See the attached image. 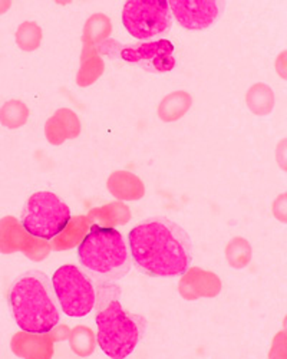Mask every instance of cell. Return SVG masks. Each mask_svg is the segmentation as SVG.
<instances>
[{
	"mask_svg": "<svg viewBox=\"0 0 287 359\" xmlns=\"http://www.w3.org/2000/svg\"><path fill=\"white\" fill-rule=\"evenodd\" d=\"M10 6H12V2H8V0H0V15L5 13Z\"/></svg>",
	"mask_w": 287,
	"mask_h": 359,
	"instance_id": "cell-16",
	"label": "cell"
},
{
	"mask_svg": "<svg viewBox=\"0 0 287 359\" xmlns=\"http://www.w3.org/2000/svg\"><path fill=\"white\" fill-rule=\"evenodd\" d=\"M121 56L124 61L136 64L150 72H168L176 67L174 46L165 39L124 48Z\"/></svg>",
	"mask_w": 287,
	"mask_h": 359,
	"instance_id": "cell-9",
	"label": "cell"
},
{
	"mask_svg": "<svg viewBox=\"0 0 287 359\" xmlns=\"http://www.w3.org/2000/svg\"><path fill=\"white\" fill-rule=\"evenodd\" d=\"M71 222V210L55 193L38 191L29 197L22 213V226L42 241L59 236Z\"/></svg>",
	"mask_w": 287,
	"mask_h": 359,
	"instance_id": "cell-5",
	"label": "cell"
},
{
	"mask_svg": "<svg viewBox=\"0 0 287 359\" xmlns=\"http://www.w3.org/2000/svg\"><path fill=\"white\" fill-rule=\"evenodd\" d=\"M78 121L76 115L69 109H59L57 111L45 127V134L50 144L59 145L68 138H75V135L71 133V123Z\"/></svg>",
	"mask_w": 287,
	"mask_h": 359,
	"instance_id": "cell-11",
	"label": "cell"
},
{
	"mask_svg": "<svg viewBox=\"0 0 287 359\" xmlns=\"http://www.w3.org/2000/svg\"><path fill=\"white\" fill-rule=\"evenodd\" d=\"M9 304L23 332L43 335L61 320L53 286L39 271L26 272L12 283Z\"/></svg>",
	"mask_w": 287,
	"mask_h": 359,
	"instance_id": "cell-2",
	"label": "cell"
},
{
	"mask_svg": "<svg viewBox=\"0 0 287 359\" xmlns=\"http://www.w3.org/2000/svg\"><path fill=\"white\" fill-rule=\"evenodd\" d=\"M191 105V98L186 93H174L168 95L161 104H160V118L164 121H176L183 114L187 112V109Z\"/></svg>",
	"mask_w": 287,
	"mask_h": 359,
	"instance_id": "cell-12",
	"label": "cell"
},
{
	"mask_svg": "<svg viewBox=\"0 0 287 359\" xmlns=\"http://www.w3.org/2000/svg\"><path fill=\"white\" fill-rule=\"evenodd\" d=\"M52 286L65 315L83 318L92 312L97 302L95 286L79 267L61 266L52 276Z\"/></svg>",
	"mask_w": 287,
	"mask_h": 359,
	"instance_id": "cell-6",
	"label": "cell"
},
{
	"mask_svg": "<svg viewBox=\"0 0 287 359\" xmlns=\"http://www.w3.org/2000/svg\"><path fill=\"white\" fill-rule=\"evenodd\" d=\"M122 23L128 34L139 41L164 34L171 26V9L168 2L134 0L122 9Z\"/></svg>",
	"mask_w": 287,
	"mask_h": 359,
	"instance_id": "cell-7",
	"label": "cell"
},
{
	"mask_svg": "<svg viewBox=\"0 0 287 359\" xmlns=\"http://www.w3.org/2000/svg\"><path fill=\"white\" fill-rule=\"evenodd\" d=\"M97 326L99 348L113 359L131 355L146 332L144 318L125 311L117 299H112L105 308L99 309Z\"/></svg>",
	"mask_w": 287,
	"mask_h": 359,
	"instance_id": "cell-4",
	"label": "cell"
},
{
	"mask_svg": "<svg viewBox=\"0 0 287 359\" xmlns=\"http://www.w3.org/2000/svg\"><path fill=\"white\" fill-rule=\"evenodd\" d=\"M27 231L15 217L0 220V252L9 255L22 250L26 242Z\"/></svg>",
	"mask_w": 287,
	"mask_h": 359,
	"instance_id": "cell-10",
	"label": "cell"
},
{
	"mask_svg": "<svg viewBox=\"0 0 287 359\" xmlns=\"http://www.w3.org/2000/svg\"><path fill=\"white\" fill-rule=\"evenodd\" d=\"M171 15L188 31H204L221 15L224 4L214 0H174L169 2Z\"/></svg>",
	"mask_w": 287,
	"mask_h": 359,
	"instance_id": "cell-8",
	"label": "cell"
},
{
	"mask_svg": "<svg viewBox=\"0 0 287 359\" xmlns=\"http://www.w3.org/2000/svg\"><path fill=\"white\" fill-rule=\"evenodd\" d=\"M131 257L139 271L153 278L183 276L191 264L190 237L165 217L141 222L128 234Z\"/></svg>",
	"mask_w": 287,
	"mask_h": 359,
	"instance_id": "cell-1",
	"label": "cell"
},
{
	"mask_svg": "<svg viewBox=\"0 0 287 359\" xmlns=\"http://www.w3.org/2000/svg\"><path fill=\"white\" fill-rule=\"evenodd\" d=\"M273 93L272 89L263 83H257L247 94V104L254 114L266 115L273 108Z\"/></svg>",
	"mask_w": 287,
	"mask_h": 359,
	"instance_id": "cell-14",
	"label": "cell"
},
{
	"mask_svg": "<svg viewBox=\"0 0 287 359\" xmlns=\"http://www.w3.org/2000/svg\"><path fill=\"white\" fill-rule=\"evenodd\" d=\"M78 259L92 276L113 282L131 269V253L124 236L112 227L92 226L78 246Z\"/></svg>",
	"mask_w": 287,
	"mask_h": 359,
	"instance_id": "cell-3",
	"label": "cell"
},
{
	"mask_svg": "<svg viewBox=\"0 0 287 359\" xmlns=\"http://www.w3.org/2000/svg\"><path fill=\"white\" fill-rule=\"evenodd\" d=\"M42 41V31L35 22H24L18 27L16 43L22 50L32 52L39 48Z\"/></svg>",
	"mask_w": 287,
	"mask_h": 359,
	"instance_id": "cell-15",
	"label": "cell"
},
{
	"mask_svg": "<svg viewBox=\"0 0 287 359\" xmlns=\"http://www.w3.org/2000/svg\"><path fill=\"white\" fill-rule=\"evenodd\" d=\"M29 118L27 107L18 100H12L0 108V123L9 130H18L23 127Z\"/></svg>",
	"mask_w": 287,
	"mask_h": 359,
	"instance_id": "cell-13",
	"label": "cell"
}]
</instances>
